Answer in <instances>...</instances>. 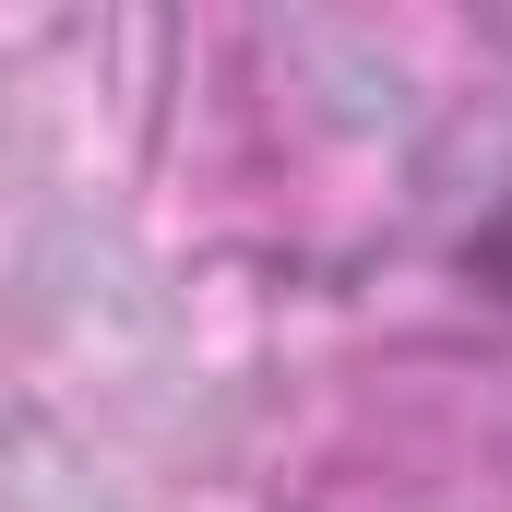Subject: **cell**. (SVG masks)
Here are the masks:
<instances>
[{"mask_svg": "<svg viewBox=\"0 0 512 512\" xmlns=\"http://www.w3.org/2000/svg\"><path fill=\"white\" fill-rule=\"evenodd\" d=\"M465 274H477L489 298H512V191H501V215H489V227L465 239Z\"/></svg>", "mask_w": 512, "mask_h": 512, "instance_id": "obj_1", "label": "cell"}]
</instances>
